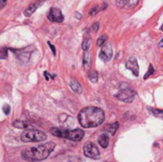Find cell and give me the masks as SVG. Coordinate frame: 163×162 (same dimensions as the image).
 <instances>
[{"label":"cell","instance_id":"obj_1","mask_svg":"<svg viewBox=\"0 0 163 162\" xmlns=\"http://www.w3.org/2000/svg\"><path fill=\"white\" fill-rule=\"evenodd\" d=\"M77 119L83 128H95L103 123L105 113L100 108L86 107L79 112Z\"/></svg>","mask_w":163,"mask_h":162},{"label":"cell","instance_id":"obj_2","mask_svg":"<svg viewBox=\"0 0 163 162\" xmlns=\"http://www.w3.org/2000/svg\"><path fill=\"white\" fill-rule=\"evenodd\" d=\"M55 144L54 142H47L41 145L35 146V147L28 148L23 150L21 155L25 160L34 162L43 160L51 155V153L54 151Z\"/></svg>","mask_w":163,"mask_h":162},{"label":"cell","instance_id":"obj_3","mask_svg":"<svg viewBox=\"0 0 163 162\" xmlns=\"http://www.w3.org/2000/svg\"><path fill=\"white\" fill-rule=\"evenodd\" d=\"M50 133L52 135L62 138H67L73 141H80L84 137V132L81 129L67 130L63 128H51Z\"/></svg>","mask_w":163,"mask_h":162},{"label":"cell","instance_id":"obj_4","mask_svg":"<svg viewBox=\"0 0 163 162\" xmlns=\"http://www.w3.org/2000/svg\"><path fill=\"white\" fill-rule=\"evenodd\" d=\"M47 139V135L44 132L34 129L25 130L21 135V140L23 142H42Z\"/></svg>","mask_w":163,"mask_h":162},{"label":"cell","instance_id":"obj_5","mask_svg":"<svg viewBox=\"0 0 163 162\" xmlns=\"http://www.w3.org/2000/svg\"><path fill=\"white\" fill-rule=\"evenodd\" d=\"M136 96V92L130 88L121 89V90L116 95V97L118 100L125 103H132Z\"/></svg>","mask_w":163,"mask_h":162},{"label":"cell","instance_id":"obj_6","mask_svg":"<svg viewBox=\"0 0 163 162\" xmlns=\"http://www.w3.org/2000/svg\"><path fill=\"white\" fill-rule=\"evenodd\" d=\"M83 153L87 157H90V158H92V159H98L100 156L98 149H97L96 146L92 142H88L84 145Z\"/></svg>","mask_w":163,"mask_h":162},{"label":"cell","instance_id":"obj_7","mask_svg":"<svg viewBox=\"0 0 163 162\" xmlns=\"http://www.w3.org/2000/svg\"><path fill=\"white\" fill-rule=\"evenodd\" d=\"M48 18L52 22L61 23L64 20V15L62 14V13H61V11L58 8L52 7L48 14Z\"/></svg>","mask_w":163,"mask_h":162},{"label":"cell","instance_id":"obj_8","mask_svg":"<svg viewBox=\"0 0 163 162\" xmlns=\"http://www.w3.org/2000/svg\"><path fill=\"white\" fill-rule=\"evenodd\" d=\"M99 57L101 60H103L104 62H108L112 59L113 57V48L111 44H106V45H102V49L100 51Z\"/></svg>","mask_w":163,"mask_h":162},{"label":"cell","instance_id":"obj_9","mask_svg":"<svg viewBox=\"0 0 163 162\" xmlns=\"http://www.w3.org/2000/svg\"><path fill=\"white\" fill-rule=\"evenodd\" d=\"M139 0H116V5L119 9H134Z\"/></svg>","mask_w":163,"mask_h":162},{"label":"cell","instance_id":"obj_10","mask_svg":"<svg viewBox=\"0 0 163 162\" xmlns=\"http://www.w3.org/2000/svg\"><path fill=\"white\" fill-rule=\"evenodd\" d=\"M125 67L127 68L128 70L131 71L136 76L138 75V71H139V67H138V63H137V60H136V57H134V56H131V57H130L127 60V62H126Z\"/></svg>","mask_w":163,"mask_h":162},{"label":"cell","instance_id":"obj_11","mask_svg":"<svg viewBox=\"0 0 163 162\" xmlns=\"http://www.w3.org/2000/svg\"><path fill=\"white\" fill-rule=\"evenodd\" d=\"M11 52H14L15 55L17 56L19 60H21L22 62H28L30 59V56H31V52H28L26 51V49H24V50H13V49H10Z\"/></svg>","mask_w":163,"mask_h":162},{"label":"cell","instance_id":"obj_12","mask_svg":"<svg viewBox=\"0 0 163 162\" xmlns=\"http://www.w3.org/2000/svg\"><path fill=\"white\" fill-rule=\"evenodd\" d=\"M43 3H44V0H37V1L32 3L31 5H29V7L24 11V15L27 16V17H29V16H31L32 14H34L36 11V9H37L39 6H41Z\"/></svg>","mask_w":163,"mask_h":162},{"label":"cell","instance_id":"obj_13","mask_svg":"<svg viewBox=\"0 0 163 162\" xmlns=\"http://www.w3.org/2000/svg\"><path fill=\"white\" fill-rule=\"evenodd\" d=\"M91 62H92V55L91 52L88 51H85V54L83 56V67L85 70H88L91 67Z\"/></svg>","mask_w":163,"mask_h":162},{"label":"cell","instance_id":"obj_14","mask_svg":"<svg viewBox=\"0 0 163 162\" xmlns=\"http://www.w3.org/2000/svg\"><path fill=\"white\" fill-rule=\"evenodd\" d=\"M70 87L73 91H74L75 92H76V94H81L83 91V89H82V86L80 85V83L78 82L77 80L75 79H72L71 81V83H70Z\"/></svg>","mask_w":163,"mask_h":162},{"label":"cell","instance_id":"obj_15","mask_svg":"<svg viewBox=\"0 0 163 162\" xmlns=\"http://www.w3.org/2000/svg\"><path fill=\"white\" fill-rule=\"evenodd\" d=\"M118 126H119L118 122H115V123L109 124V125H107V126H105L104 131H105V132H107L108 133H110V135H115V133H116V130L118 129Z\"/></svg>","mask_w":163,"mask_h":162},{"label":"cell","instance_id":"obj_16","mask_svg":"<svg viewBox=\"0 0 163 162\" xmlns=\"http://www.w3.org/2000/svg\"><path fill=\"white\" fill-rule=\"evenodd\" d=\"M98 143L102 148H107L109 145V136L108 135H101L98 138Z\"/></svg>","mask_w":163,"mask_h":162},{"label":"cell","instance_id":"obj_17","mask_svg":"<svg viewBox=\"0 0 163 162\" xmlns=\"http://www.w3.org/2000/svg\"><path fill=\"white\" fill-rule=\"evenodd\" d=\"M91 44H92V38H91V36L88 34L87 37L84 38L83 42H82V45H81V47H82V50L83 51H88V50H90Z\"/></svg>","mask_w":163,"mask_h":162},{"label":"cell","instance_id":"obj_18","mask_svg":"<svg viewBox=\"0 0 163 162\" xmlns=\"http://www.w3.org/2000/svg\"><path fill=\"white\" fill-rule=\"evenodd\" d=\"M13 125H14V127L18 128V129H27L29 127V124L22 120H15L13 123Z\"/></svg>","mask_w":163,"mask_h":162},{"label":"cell","instance_id":"obj_19","mask_svg":"<svg viewBox=\"0 0 163 162\" xmlns=\"http://www.w3.org/2000/svg\"><path fill=\"white\" fill-rule=\"evenodd\" d=\"M89 79L91 80L92 83H96L98 80V72L96 71H93L91 74L89 75Z\"/></svg>","mask_w":163,"mask_h":162},{"label":"cell","instance_id":"obj_20","mask_svg":"<svg viewBox=\"0 0 163 162\" xmlns=\"http://www.w3.org/2000/svg\"><path fill=\"white\" fill-rule=\"evenodd\" d=\"M8 51H9V48L7 47L0 48V59H6L8 57Z\"/></svg>","mask_w":163,"mask_h":162},{"label":"cell","instance_id":"obj_21","mask_svg":"<svg viewBox=\"0 0 163 162\" xmlns=\"http://www.w3.org/2000/svg\"><path fill=\"white\" fill-rule=\"evenodd\" d=\"M106 40H107V35H101L98 37V39H97V42H96V45L100 47V46H102L104 45V43L106 42Z\"/></svg>","mask_w":163,"mask_h":162},{"label":"cell","instance_id":"obj_22","mask_svg":"<svg viewBox=\"0 0 163 162\" xmlns=\"http://www.w3.org/2000/svg\"><path fill=\"white\" fill-rule=\"evenodd\" d=\"M154 67H153V65L152 64H150V66H149V70H148V72H146L145 74V75H144V79H147L148 77H150L151 75H154Z\"/></svg>","mask_w":163,"mask_h":162},{"label":"cell","instance_id":"obj_23","mask_svg":"<svg viewBox=\"0 0 163 162\" xmlns=\"http://www.w3.org/2000/svg\"><path fill=\"white\" fill-rule=\"evenodd\" d=\"M150 110L154 116H157V117H161L162 116V113H163L162 110H159V109H153V108H151Z\"/></svg>","mask_w":163,"mask_h":162},{"label":"cell","instance_id":"obj_24","mask_svg":"<svg viewBox=\"0 0 163 162\" xmlns=\"http://www.w3.org/2000/svg\"><path fill=\"white\" fill-rule=\"evenodd\" d=\"M99 10H100V9H99V7H98V6H96V7L92 8L91 11H90V15H91V16L96 15V14L99 11Z\"/></svg>","mask_w":163,"mask_h":162},{"label":"cell","instance_id":"obj_25","mask_svg":"<svg viewBox=\"0 0 163 162\" xmlns=\"http://www.w3.org/2000/svg\"><path fill=\"white\" fill-rule=\"evenodd\" d=\"M2 109H3V112L5 113V115H9L10 112H11V107H10L8 104H5V105H4Z\"/></svg>","mask_w":163,"mask_h":162},{"label":"cell","instance_id":"obj_26","mask_svg":"<svg viewBox=\"0 0 163 162\" xmlns=\"http://www.w3.org/2000/svg\"><path fill=\"white\" fill-rule=\"evenodd\" d=\"M99 29V23L98 22H96V23H93V26H92V30L93 32H97Z\"/></svg>","mask_w":163,"mask_h":162},{"label":"cell","instance_id":"obj_27","mask_svg":"<svg viewBox=\"0 0 163 162\" xmlns=\"http://www.w3.org/2000/svg\"><path fill=\"white\" fill-rule=\"evenodd\" d=\"M47 44H48L49 46H50L51 50H52V54H54V55L55 56V55H56V51H55V46L52 45V44L50 41H48V42H47Z\"/></svg>","mask_w":163,"mask_h":162},{"label":"cell","instance_id":"obj_28","mask_svg":"<svg viewBox=\"0 0 163 162\" xmlns=\"http://www.w3.org/2000/svg\"><path fill=\"white\" fill-rule=\"evenodd\" d=\"M44 75H45V78H46V80H49L52 77V75L49 74L48 72H44Z\"/></svg>","mask_w":163,"mask_h":162},{"label":"cell","instance_id":"obj_29","mask_svg":"<svg viewBox=\"0 0 163 162\" xmlns=\"http://www.w3.org/2000/svg\"><path fill=\"white\" fill-rule=\"evenodd\" d=\"M6 2H7V0H0V9H2V8L6 5Z\"/></svg>","mask_w":163,"mask_h":162},{"label":"cell","instance_id":"obj_30","mask_svg":"<svg viewBox=\"0 0 163 162\" xmlns=\"http://www.w3.org/2000/svg\"><path fill=\"white\" fill-rule=\"evenodd\" d=\"M75 17H76L77 19H80V18H81V14L75 13Z\"/></svg>","mask_w":163,"mask_h":162},{"label":"cell","instance_id":"obj_31","mask_svg":"<svg viewBox=\"0 0 163 162\" xmlns=\"http://www.w3.org/2000/svg\"><path fill=\"white\" fill-rule=\"evenodd\" d=\"M161 46H162V40H161L160 43H159V47H160V48H161Z\"/></svg>","mask_w":163,"mask_h":162}]
</instances>
